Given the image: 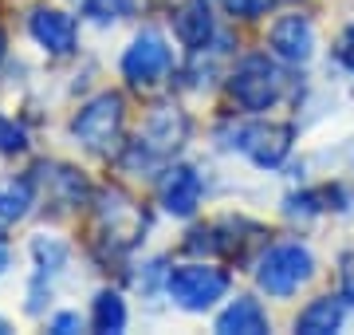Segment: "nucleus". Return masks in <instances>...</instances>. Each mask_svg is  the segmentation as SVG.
<instances>
[{
	"mask_svg": "<svg viewBox=\"0 0 354 335\" xmlns=\"http://www.w3.org/2000/svg\"><path fill=\"white\" fill-rule=\"evenodd\" d=\"M185 138H189V115L174 103L153 107L150 115H146V123H142L138 138L127 142V150H122V170L150 174L162 162H169L185 146Z\"/></svg>",
	"mask_w": 354,
	"mask_h": 335,
	"instance_id": "1",
	"label": "nucleus"
},
{
	"mask_svg": "<svg viewBox=\"0 0 354 335\" xmlns=\"http://www.w3.org/2000/svg\"><path fill=\"white\" fill-rule=\"evenodd\" d=\"M315 276V257L304 241H279L256 257V288L272 300L295 296Z\"/></svg>",
	"mask_w": 354,
	"mask_h": 335,
	"instance_id": "2",
	"label": "nucleus"
},
{
	"mask_svg": "<svg viewBox=\"0 0 354 335\" xmlns=\"http://www.w3.org/2000/svg\"><path fill=\"white\" fill-rule=\"evenodd\" d=\"M283 95V71H279L276 55L252 52L228 71V99L241 107L244 115H264L279 103Z\"/></svg>",
	"mask_w": 354,
	"mask_h": 335,
	"instance_id": "3",
	"label": "nucleus"
},
{
	"mask_svg": "<svg viewBox=\"0 0 354 335\" xmlns=\"http://www.w3.org/2000/svg\"><path fill=\"white\" fill-rule=\"evenodd\" d=\"M122 130H127V99L118 91H102L95 99L79 107L71 118V134L83 150L91 154H111L122 146Z\"/></svg>",
	"mask_w": 354,
	"mask_h": 335,
	"instance_id": "4",
	"label": "nucleus"
},
{
	"mask_svg": "<svg viewBox=\"0 0 354 335\" xmlns=\"http://www.w3.org/2000/svg\"><path fill=\"white\" fill-rule=\"evenodd\" d=\"M228 288H232V276L225 269H216V264H205V260L174 264L169 276H165V296L181 311H193V316L216 308L228 296Z\"/></svg>",
	"mask_w": 354,
	"mask_h": 335,
	"instance_id": "5",
	"label": "nucleus"
},
{
	"mask_svg": "<svg viewBox=\"0 0 354 335\" xmlns=\"http://www.w3.org/2000/svg\"><path fill=\"white\" fill-rule=\"evenodd\" d=\"M122 79H127L130 87L138 91H150L158 87L165 75H169V67H174V52H169V44H165L162 32H153V28H142L138 36L127 44V52H122Z\"/></svg>",
	"mask_w": 354,
	"mask_h": 335,
	"instance_id": "6",
	"label": "nucleus"
},
{
	"mask_svg": "<svg viewBox=\"0 0 354 335\" xmlns=\"http://www.w3.org/2000/svg\"><path fill=\"white\" fill-rule=\"evenodd\" d=\"M228 150L248 154L260 170H276L283 166V158L295 146V127L291 123H256V127H232L228 142H221Z\"/></svg>",
	"mask_w": 354,
	"mask_h": 335,
	"instance_id": "7",
	"label": "nucleus"
},
{
	"mask_svg": "<svg viewBox=\"0 0 354 335\" xmlns=\"http://www.w3.org/2000/svg\"><path fill=\"white\" fill-rule=\"evenodd\" d=\"M268 52L276 55L279 64L288 67H304L315 55V24L304 12H288L279 16L276 24L268 28Z\"/></svg>",
	"mask_w": 354,
	"mask_h": 335,
	"instance_id": "8",
	"label": "nucleus"
},
{
	"mask_svg": "<svg viewBox=\"0 0 354 335\" xmlns=\"http://www.w3.org/2000/svg\"><path fill=\"white\" fill-rule=\"evenodd\" d=\"M99 217H102V241L111 248H130L142 241V233H146V213H142V206H134L127 194H118V190H111V194L99 197Z\"/></svg>",
	"mask_w": 354,
	"mask_h": 335,
	"instance_id": "9",
	"label": "nucleus"
},
{
	"mask_svg": "<svg viewBox=\"0 0 354 335\" xmlns=\"http://www.w3.org/2000/svg\"><path fill=\"white\" fill-rule=\"evenodd\" d=\"M28 32L55 60L75 55V48H79V24H75V16L64 12V8H48V4L36 8V12L28 16Z\"/></svg>",
	"mask_w": 354,
	"mask_h": 335,
	"instance_id": "10",
	"label": "nucleus"
},
{
	"mask_svg": "<svg viewBox=\"0 0 354 335\" xmlns=\"http://www.w3.org/2000/svg\"><path fill=\"white\" fill-rule=\"evenodd\" d=\"M201 197H205V181L193 166L177 162V166L165 170L162 185H158V201H162V209L169 217H181V221L193 217L201 209Z\"/></svg>",
	"mask_w": 354,
	"mask_h": 335,
	"instance_id": "11",
	"label": "nucleus"
},
{
	"mask_svg": "<svg viewBox=\"0 0 354 335\" xmlns=\"http://www.w3.org/2000/svg\"><path fill=\"white\" fill-rule=\"evenodd\" d=\"M169 24H174V36L185 52H201L216 36V20H213L209 0H181L177 12L169 16Z\"/></svg>",
	"mask_w": 354,
	"mask_h": 335,
	"instance_id": "12",
	"label": "nucleus"
},
{
	"mask_svg": "<svg viewBox=\"0 0 354 335\" xmlns=\"http://www.w3.org/2000/svg\"><path fill=\"white\" fill-rule=\"evenodd\" d=\"M216 332L221 335H264L268 332V311L260 308V300L236 296L221 316H216Z\"/></svg>",
	"mask_w": 354,
	"mask_h": 335,
	"instance_id": "13",
	"label": "nucleus"
},
{
	"mask_svg": "<svg viewBox=\"0 0 354 335\" xmlns=\"http://www.w3.org/2000/svg\"><path fill=\"white\" fill-rule=\"evenodd\" d=\"M342 320H346V304H342V296H319L295 316V332L299 335H330V332H339L342 327Z\"/></svg>",
	"mask_w": 354,
	"mask_h": 335,
	"instance_id": "14",
	"label": "nucleus"
},
{
	"mask_svg": "<svg viewBox=\"0 0 354 335\" xmlns=\"http://www.w3.org/2000/svg\"><path fill=\"white\" fill-rule=\"evenodd\" d=\"M130 323V311H127V300L118 296L114 288H102V292H95V304H91V327L102 335H118L127 332Z\"/></svg>",
	"mask_w": 354,
	"mask_h": 335,
	"instance_id": "15",
	"label": "nucleus"
},
{
	"mask_svg": "<svg viewBox=\"0 0 354 335\" xmlns=\"http://www.w3.org/2000/svg\"><path fill=\"white\" fill-rule=\"evenodd\" d=\"M36 206V178H8L0 185V225L24 221Z\"/></svg>",
	"mask_w": 354,
	"mask_h": 335,
	"instance_id": "16",
	"label": "nucleus"
},
{
	"mask_svg": "<svg viewBox=\"0 0 354 335\" xmlns=\"http://www.w3.org/2000/svg\"><path fill=\"white\" fill-rule=\"evenodd\" d=\"M67 245L64 241H55V237H36L32 241V260H36V276H55V272L67 269Z\"/></svg>",
	"mask_w": 354,
	"mask_h": 335,
	"instance_id": "17",
	"label": "nucleus"
},
{
	"mask_svg": "<svg viewBox=\"0 0 354 335\" xmlns=\"http://www.w3.org/2000/svg\"><path fill=\"white\" fill-rule=\"evenodd\" d=\"M83 16H91L95 24H114L134 8V0H79Z\"/></svg>",
	"mask_w": 354,
	"mask_h": 335,
	"instance_id": "18",
	"label": "nucleus"
},
{
	"mask_svg": "<svg viewBox=\"0 0 354 335\" xmlns=\"http://www.w3.org/2000/svg\"><path fill=\"white\" fill-rule=\"evenodd\" d=\"M323 209H327V201H323V194H315V190H304V194H291L288 201H283V213H288V217H299V221L319 217Z\"/></svg>",
	"mask_w": 354,
	"mask_h": 335,
	"instance_id": "19",
	"label": "nucleus"
},
{
	"mask_svg": "<svg viewBox=\"0 0 354 335\" xmlns=\"http://www.w3.org/2000/svg\"><path fill=\"white\" fill-rule=\"evenodd\" d=\"M28 150V134L16 118L0 115V154H24Z\"/></svg>",
	"mask_w": 354,
	"mask_h": 335,
	"instance_id": "20",
	"label": "nucleus"
},
{
	"mask_svg": "<svg viewBox=\"0 0 354 335\" xmlns=\"http://www.w3.org/2000/svg\"><path fill=\"white\" fill-rule=\"evenodd\" d=\"M225 8L232 20H260L276 8V0H225Z\"/></svg>",
	"mask_w": 354,
	"mask_h": 335,
	"instance_id": "21",
	"label": "nucleus"
},
{
	"mask_svg": "<svg viewBox=\"0 0 354 335\" xmlns=\"http://www.w3.org/2000/svg\"><path fill=\"white\" fill-rule=\"evenodd\" d=\"M335 60H339L346 71L354 75V24H346L342 28V36H339V44H335Z\"/></svg>",
	"mask_w": 354,
	"mask_h": 335,
	"instance_id": "22",
	"label": "nucleus"
},
{
	"mask_svg": "<svg viewBox=\"0 0 354 335\" xmlns=\"http://www.w3.org/2000/svg\"><path fill=\"white\" fill-rule=\"evenodd\" d=\"M342 269H339V284H342V300L346 304H354V248L351 253H342V260H339Z\"/></svg>",
	"mask_w": 354,
	"mask_h": 335,
	"instance_id": "23",
	"label": "nucleus"
},
{
	"mask_svg": "<svg viewBox=\"0 0 354 335\" xmlns=\"http://www.w3.org/2000/svg\"><path fill=\"white\" fill-rule=\"evenodd\" d=\"M55 335H71V332H79L83 327V320H79L75 311H59V316H51V323H48Z\"/></svg>",
	"mask_w": 354,
	"mask_h": 335,
	"instance_id": "24",
	"label": "nucleus"
},
{
	"mask_svg": "<svg viewBox=\"0 0 354 335\" xmlns=\"http://www.w3.org/2000/svg\"><path fill=\"white\" fill-rule=\"evenodd\" d=\"M8 264H12V248H8V237L0 241V276L8 272Z\"/></svg>",
	"mask_w": 354,
	"mask_h": 335,
	"instance_id": "25",
	"label": "nucleus"
},
{
	"mask_svg": "<svg viewBox=\"0 0 354 335\" xmlns=\"http://www.w3.org/2000/svg\"><path fill=\"white\" fill-rule=\"evenodd\" d=\"M4 55H8V48H4V32H0V64H4Z\"/></svg>",
	"mask_w": 354,
	"mask_h": 335,
	"instance_id": "26",
	"label": "nucleus"
},
{
	"mask_svg": "<svg viewBox=\"0 0 354 335\" xmlns=\"http://www.w3.org/2000/svg\"><path fill=\"white\" fill-rule=\"evenodd\" d=\"M4 332H8V323H4V320H0V335H4Z\"/></svg>",
	"mask_w": 354,
	"mask_h": 335,
	"instance_id": "27",
	"label": "nucleus"
}]
</instances>
